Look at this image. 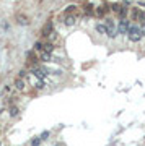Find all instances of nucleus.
<instances>
[{"label":"nucleus","mask_w":145,"mask_h":146,"mask_svg":"<svg viewBox=\"0 0 145 146\" xmlns=\"http://www.w3.org/2000/svg\"><path fill=\"white\" fill-rule=\"evenodd\" d=\"M31 72H33V75H34V76H38L39 80L46 78V70H42V68H39V67H34Z\"/></svg>","instance_id":"nucleus-3"},{"label":"nucleus","mask_w":145,"mask_h":146,"mask_svg":"<svg viewBox=\"0 0 145 146\" xmlns=\"http://www.w3.org/2000/svg\"><path fill=\"white\" fill-rule=\"evenodd\" d=\"M34 50H36V52L38 50H42V44L41 42H36V44H34Z\"/></svg>","instance_id":"nucleus-12"},{"label":"nucleus","mask_w":145,"mask_h":146,"mask_svg":"<svg viewBox=\"0 0 145 146\" xmlns=\"http://www.w3.org/2000/svg\"><path fill=\"white\" fill-rule=\"evenodd\" d=\"M15 84H16V89H20V91L25 88V81H23V78H21V76L16 80V83H15Z\"/></svg>","instance_id":"nucleus-10"},{"label":"nucleus","mask_w":145,"mask_h":146,"mask_svg":"<svg viewBox=\"0 0 145 146\" xmlns=\"http://www.w3.org/2000/svg\"><path fill=\"white\" fill-rule=\"evenodd\" d=\"M140 7H145V3H144V2H140Z\"/></svg>","instance_id":"nucleus-15"},{"label":"nucleus","mask_w":145,"mask_h":146,"mask_svg":"<svg viewBox=\"0 0 145 146\" xmlns=\"http://www.w3.org/2000/svg\"><path fill=\"white\" fill-rule=\"evenodd\" d=\"M49 31H52V25H51V23L46 25V28L42 29V36H49Z\"/></svg>","instance_id":"nucleus-11"},{"label":"nucleus","mask_w":145,"mask_h":146,"mask_svg":"<svg viewBox=\"0 0 145 146\" xmlns=\"http://www.w3.org/2000/svg\"><path fill=\"white\" fill-rule=\"evenodd\" d=\"M75 20H77V15H68V16H65L64 23H65L67 26H72L73 23H75Z\"/></svg>","instance_id":"nucleus-7"},{"label":"nucleus","mask_w":145,"mask_h":146,"mask_svg":"<svg viewBox=\"0 0 145 146\" xmlns=\"http://www.w3.org/2000/svg\"><path fill=\"white\" fill-rule=\"evenodd\" d=\"M108 13V3H101V5L96 8V15H99V16H104Z\"/></svg>","instance_id":"nucleus-4"},{"label":"nucleus","mask_w":145,"mask_h":146,"mask_svg":"<svg viewBox=\"0 0 145 146\" xmlns=\"http://www.w3.org/2000/svg\"><path fill=\"white\" fill-rule=\"evenodd\" d=\"M142 29H140V26H130L129 31H127V37H129V41L132 42H139L140 39H142Z\"/></svg>","instance_id":"nucleus-1"},{"label":"nucleus","mask_w":145,"mask_h":146,"mask_svg":"<svg viewBox=\"0 0 145 146\" xmlns=\"http://www.w3.org/2000/svg\"><path fill=\"white\" fill-rule=\"evenodd\" d=\"M39 57H41L42 62H51L52 60V55L49 52H46V50H39Z\"/></svg>","instance_id":"nucleus-6"},{"label":"nucleus","mask_w":145,"mask_h":146,"mask_svg":"<svg viewBox=\"0 0 145 146\" xmlns=\"http://www.w3.org/2000/svg\"><path fill=\"white\" fill-rule=\"evenodd\" d=\"M129 20H126V18H122L119 23V29H117V33H121V34H127V31H129Z\"/></svg>","instance_id":"nucleus-2"},{"label":"nucleus","mask_w":145,"mask_h":146,"mask_svg":"<svg viewBox=\"0 0 145 146\" xmlns=\"http://www.w3.org/2000/svg\"><path fill=\"white\" fill-rule=\"evenodd\" d=\"M96 31H98L99 34H108V26L99 23V25H96Z\"/></svg>","instance_id":"nucleus-8"},{"label":"nucleus","mask_w":145,"mask_h":146,"mask_svg":"<svg viewBox=\"0 0 145 146\" xmlns=\"http://www.w3.org/2000/svg\"><path fill=\"white\" fill-rule=\"evenodd\" d=\"M85 11L91 15V13H93V7H91V5H87V7H85Z\"/></svg>","instance_id":"nucleus-13"},{"label":"nucleus","mask_w":145,"mask_h":146,"mask_svg":"<svg viewBox=\"0 0 145 146\" xmlns=\"http://www.w3.org/2000/svg\"><path fill=\"white\" fill-rule=\"evenodd\" d=\"M16 21H18V25H21V26H28L30 25L28 16H23V15H16Z\"/></svg>","instance_id":"nucleus-5"},{"label":"nucleus","mask_w":145,"mask_h":146,"mask_svg":"<svg viewBox=\"0 0 145 146\" xmlns=\"http://www.w3.org/2000/svg\"><path fill=\"white\" fill-rule=\"evenodd\" d=\"M41 143V138H38V140H33V146H39Z\"/></svg>","instance_id":"nucleus-14"},{"label":"nucleus","mask_w":145,"mask_h":146,"mask_svg":"<svg viewBox=\"0 0 145 146\" xmlns=\"http://www.w3.org/2000/svg\"><path fill=\"white\" fill-rule=\"evenodd\" d=\"M42 50H46V52L52 54V52H54V44H52V42H47L46 46H42Z\"/></svg>","instance_id":"nucleus-9"}]
</instances>
